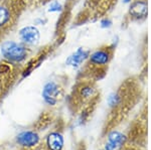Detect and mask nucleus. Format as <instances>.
<instances>
[{
	"label": "nucleus",
	"mask_w": 151,
	"mask_h": 150,
	"mask_svg": "<svg viewBox=\"0 0 151 150\" xmlns=\"http://www.w3.org/2000/svg\"><path fill=\"white\" fill-rule=\"evenodd\" d=\"M114 47H105L96 50L95 52H91L88 57L89 65L94 70V77L96 79H100V72H103L105 75L106 67L110 64L112 57H113Z\"/></svg>",
	"instance_id": "obj_1"
},
{
	"label": "nucleus",
	"mask_w": 151,
	"mask_h": 150,
	"mask_svg": "<svg viewBox=\"0 0 151 150\" xmlns=\"http://www.w3.org/2000/svg\"><path fill=\"white\" fill-rule=\"evenodd\" d=\"M2 57L9 62H21L26 59L28 52L23 44L13 40H7L0 47Z\"/></svg>",
	"instance_id": "obj_2"
},
{
	"label": "nucleus",
	"mask_w": 151,
	"mask_h": 150,
	"mask_svg": "<svg viewBox=\"0 0 151 150\" xmlns=\"http://www.w3.org/2000/svg\"><path fill=\"white\" fill-rule=\"evenodd\" d=\"M105 143L100 150H119L127 143L126 133L118 129L108 132L104 136Z\"/></svg>",
	"instance_id": "obj_3"
},
{
	"label": "nucleus",
	"mask_w": 151,
	"mask_h": 150,
	"mask_svg": "<svg viewBox=\"0 0 151 150\" xmlns=\"http://www.w3.org/2000/svg\"><path fill=\"white\" fill-rule=\"evenodd\" d=\"M16 144L24 149H33L40 145V136L35 130H24L18 133L15 138Z\"/></svg>",
	"instance_id": "obj_4"
},
{
	"label": "nucleus",
	"mask_w": 151,
	"mask_h": 150,
	"mask_svg": "<svg viewBox=\"0 0 151 150\" xmlns=\"http://www.w3.org/2000/svg\"><path fill=\"white\" fill-rule=\"evenodd\" d=\"M148 1L147 0H133L128 9V17L131 21H142L147 18Z\"/></svg>",
	"instance_id": "obj_5"
},
{
	"label": "nucleus",
	"mask_w": 151,
	"mask_h": 150,
	"mask_svg": "<svg viewBox=\"0 0 151 150\" xmlns=\"http://www.w3.org/2000/svg\"><path fill=\"white\" fill-rule=\"evenodd\" d=\"M41 96L45 103L48 106H55L60 96V87L53 81L47 82L43 86Z\"/></svg>",
	"instance_id": "obj_6"
},
{
	"label": "nucleus",
	"mask_w": 151,
	"mask_h": 150,
	"mask_svg": "<svg viewBox=\"0 0 151 150\" xmlns=\"http://www.w3.org/2000/svg\"><path fill=\"white\" fill-rule=\"evenodd\" d=\"M43 144H45L43 148L47 150H64L65 149L64 134L60 130L50 131L45 136Z\"/></svg>",
	"instance_id": "obj_7"
},
{
	"label": "nucleus",
	"mask_w": 151,
	"mask_h": 150,
	"mask_svg": "<svg viewBox=\"0 0 151 150\" xmlns=\"http://www.w3.org/2000/svg\"><path fill=\"white\" fill-rule=\"evenodd\" d=\"M19 38L23 43L29 45L37 44L40 39V32L35 25H27L21 28L18 32Z\"/></svg>",
	"instance_id": "obj_8"
},
{
	"label": "nucleus",
	"mask_w": 151,
	"mask_h": 150,
	"mask_svg": "<svg viewBox=\"0 0 151 150\" xmlns=\"http://www.w3.org/2000/svg\"><path fill=\"white\" fill-rule=\"evenodd\" d=\"M90 55L89 50H84L83 47H79L75 52H73L65 60V65L73 67H79L85 60H88Z\"/></svg>",
	"instance_id": "obj_9"
},
{
	"label": "nucleus",
	"mask_w": 151,
	"mask_h": 150,
	"mask_svg": "<svg viewBox=\"0 0 151 150\" xmlns=\"http://www.w3.org/2000/svg\"><path fill=\"white\" fill-rule=\"evenodd\" d=\"M11 20L10 10L6 6L0 4V28L6 26Z\"/></svg>",
	"instance_id": "obj_10"
},
{
	"label": "nucleus",
	"mask_w": 151,
	"mask_h": 150,
	"mask_svg": "<svg viewBox=\"0 0 151 150\" xmlns=\"http://www.w3.org/2000/svg\"><path fill=\"white\" fill-rule=\"evenodd\" d=\"M63 10V5L60 2L58 1H52V3L48 5L47 11L50 13H55V12H60Z\"/></svg>",
	"instance_id": "obj_11"
},
{
	"label": "nucleus",
	"mask_w": 151,
	"mask_h": 150,
	"mask_svg": "<svg viewBox=\"0 0 151 150\" xmlns=\"http://www.w3.org/2000/svg\"><path fill=\"white\" fill-rule=\"evenodd\" d=\"M119 150H147L146 147H141L138 146V145H134V144H129L126 143L121 149Z\"/></svg>",
	"instance_id": "obj_12"
},
{
	"label": "nucleus",
	"mask_w": 151,
	"mask_h": 150,
	"mask_svg": "<svg viewBox=\"0 0 151 150\" xmlns=\"http://www.w3.org/2000/svg\"><path fill=\"white\" fill-rule=\"evenodd\" d=\"M112 25H113V22H112L111 19L108 17H105L100 21V26H101L102 28H110Z\"/></svg>",
	"instance_id": "obj_13"
},
{
	"label": "nucleus",
	"mask_w": 151,
	"mask_h": 150,
	"mask_svg": "<svg viewBox=\"0 0 151 150\" xmlns=\"http://www.w3.org/2000/svg\"><path fill=\"white\" fill-rule=\"evenodd\" d=\"M10 72V67L8 64H0V75L7 74Z\"/></svg>",
	"instance_id": "obj_14"
},
{
	"label": "nucleus",
	"mask_w": 151,
	"mask_h": 150,
	"mask_svg": "<svg viewBox=\"0 0 151 150\" xmlns=\"http://www.w3.org/2000/svg\"><path fill=\"white\" fill-rule=\"evenodd\" d=\"M78 150H86V145H85L84 142H82V143L80 144L79 149H78Z\"/></svg>",
	"instance_id": "obj_15"
},
{
	"label": "nucleus",
	"mask_w": 151,
	"mask_h": 150,
	"mask_svg": "<svg viewBox=\"0 0 151 150\" xmlns=\"http://www.w3.org/2000/svg\"><path fill=\"white\" fill-rule=\"evenodd\" d=\"M132 1H133V0H123L124 3H131Z\"/></svg>",
	"instance_id": "obj_16"
},
{
	"label": "nucleus",
	"mask_w": 151,
	"mask_h": 150,
	"mask_svg": "<svg viewBox=\"0 0 151 150\" xmlns=\"http://www.w3.org/2000/svg\"><path fill=\"white\" fill-rule=\"evenodd\" d=\"M37 150H47V149H45V148H40V149H37Z\"/></svg>",
	"instance_id": "obj_17"
}]
</instances>
